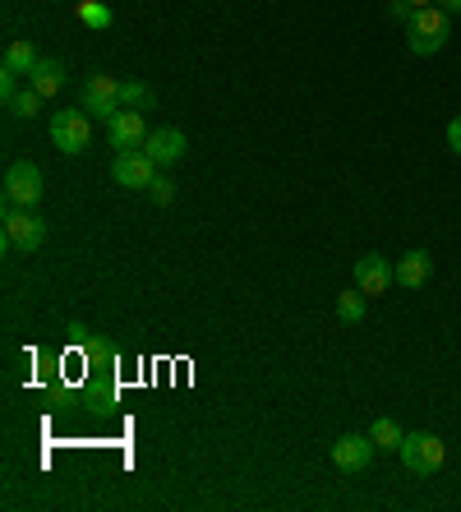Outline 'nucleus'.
I'll list each match as a JSON object with an SVG mask.
<instances>
[{
	"instance_id": "1",
	"label": "nucleus",
	"mask_w": 461,
	"mask_h": 512,
	"mask_svg": "<svg viewBox=\"0 0 461 512\" xmlns=\"http://www.w3.org/2000/svg\"><path fill=\"white\" fill-rule=\"evenodd\" d=\"M452 37V14L443 5H429V10H415V19L406 24V47L415 56H434V51L448 47Z\"/></svg>"
},
{
	"instance_id": "2",
	"label": "nucleus",
	"mask_w": 461,
	"mask_h": 512,
	"mask_svg": "<svg viewBox=\"0 0 461 512\" xmlns=\"http://www.w3.org/2000/svg\"><path fill=\"white\" fill-rule=\"evenodd\" d=\"M5 250H42V240H47V222L33 213V208H14V203H5Z\"/></svg>"
},
{
	"instance_id": "3",
	"label": "nucleus",
	"mask_w": 461,
	"mask_h": 512,
	"mask_svg": "<svg viewBox=\"0 0 461 512\" xmlns=\"http://www.w3.org/2000/svg\"><path fill=\"white\" fill-rule=\"evenodd\" d=\"M397 457H402V466L415 471V476H434V471H443V462H448V448H443L438 434H406Z\"/></svg>"
},
{
	"instance_id": "4",
	"label": "nucleus",
	"mask_w": 461,
	"mask_h": 512,
	"mask_svg": "<svg viewBox=\"0 0 461 512\" xmlns=\"http://www.w3.org/2000/svg\"><path fill=\"white\" fill-rule=\"evenodd\" d=\"M42 194H47V185H42V171H37L33 162L19 157V162L5 167V203H14V208H37Z\"/></svg>"
},
{
	"instance_id": "5",
	"label": "nucleus",
	"mask_w": 461,
	"mask_h": 512,
	"mask_svg": "<svg viewBox=\"0 0 461 512\" xmlns=\"http://www.w3.org/2000/svg\"><path fill=\"white\" fill-rule=\"evenodd\" d=\"M51 143H56L60 153L79 157L88 143H93V120H88V111H56L51 116Z\"/></svg>"
},
{
	"instance_id": "6",
	"label": "nucleus",
	"mask_w": 461,
	"mask_h": 512,
	"mask_svg": "<svg viewBox=\"0 0 461 512\" xmlns=\"http://www.w3.org/2000/svg\"><path fill=\"white\" fill-rule=\"evenodd\" d=\"M79 102H83V111L111 120L120 111V79L116 74H88L79 88Z\"/></svg>"
},
{
	"instance_id": "7",
	"label": "nucleus",
	"mask_w": 461,
	"mask_h": 512,
	"mask_svg": "<svg viewBox=\"0 0 461 512\" xmlns=\"http://www.w3.org/2000/svg\"><path fill=\"white\" fill-rule=\"evenodd\" d=\"M111 176H116V185H125V190H148L157 176V162L143 148H125V153H116V162H111Z\"/></svg>"
},
{
	"instance_id": "8",
	"label": "nucleus",
	"mask_w": 461,
	"mask_h": 512,
	"mask_svg": "<svg viewBox=\"0 0 461 512\" xmlns=\"http://www.w3.org/2000/svg\"><path fill=\"white\" fill-rule=\"evenodd\" d=\"M148 120H143V111H130V107H120L116 116L107 120V143L116 148V153H125V148H143L148 143Z\"/></svg>"
},
{
	"instance_id": "9",
	"label": "nucleus",
	"mask_w": 461,
	"mask_h": 512,
	"mask_svg": "<svg viewBox=\"0 0 461 512\" xmlns=\"http://www.w3.org/2000/svg\"><path fill=\"white\" fill-rule=\"evenodd\" d=\"M374 453H379V448H374L369 434H342V439L332 443V466L346 471V476H355V471H369Z\"/></svg>"
},
{
	"instance_id": "10",
	"label": "nucleus",
	"mask_w": 461,
	"mask_h": 512,
	"mask_svg": "<svg viewBox=\"0 0 461 512\" xmlns=\"http://www.w3.org/2000/svg\"><path fill=\"white\" fill-rule=\"evenodd\" d=\"M397 282V268H392L383 254H360L355 259V286L365 296H388V286Z\"/></svg>"
},
{
	"instance_id": "11",
	"label": "nucleus",
	"mask_w": 461,
	"mask_h": 512,
	"mask_svg": "<svg viewBox=\"0 0 461 512\" xmlns=\"http://www.w3.org/2000/svg\"><path fill=\"white\" fill-rule=\"evenodd\" d=\"M143 153L153 157L157 167H171V162H180V157L190 153V143H185V134L180 130H153L148 134V143H143Z\"/></svg>"
},
{
	"instance_id": "12",
	"label": "nucleus",
	"mask_w": 461,
	"mask_h": 512,
	"mask_svg": "<svg viewBox=\"0 0 461 512\" xmlns=\"http://www.w3.org/2000/svg\"><path fill=\"white\" fill-rule=\"evenodd\" d=\"M392 268H397V286L420 291V286L429 282V273H434V259H429V250H406L402 259L392 263Z\"/></svg>"
},
{
	"instance_id": "13",
	"label": "nucleus",
	"mask_w": 461,
	"mask_h": 512,
	"mask_svg": "<svg viewBox=\"0 0 461 512\" xmlns=\"http://www.w3.org/2000/svg\"><path fill=\"white\" fill-rule=\"evenodd\" d=\"M28 84H33L42 97H56L60 88H65V65H60V60H47V56H42V60H37V70L28 74Z\"/></svg>"
},
{
	"instance_id": "14",
	"label": "nucleus",
	"mask_w": 461,
	"mask_h": 512,
	"mask_svg": "<svg viewBox=\"0 0 461 512\" xmlns=\"http://www.w3.org/2000/svg\"><path fill=\"white\" fill-rule=\"evenodd\" d=\"M37 47L33 42H28V37H19V42H10V47H5V70L10 74H33L37 70Z\"/></svg>"
},
{
	"instance_id": "15",
	"label": "nucleus",
	"mask_w": 461,
	"mask_h": 512,
	"mask_svg": "<svg viewBox=\"0 0 461 512\" xmlns=\"http://www.w3.org/2000/svg\"><path fill=\"white\" fill-rule=\"evenodd\" d=\"M369 439H374V448H379V453H397V448H402V439H406V429L397 425V420L379 416L374 425H369Z\"/></svg>"
},
{
	"instance_id": "16",
	"label": "nucleus",
	"mask_w": 461,
	"mask_h": 512,
	"mask_svg": "<svg viewBox=\"0 0 461 512\" xmlns=\"http://www.w3.org/2000/svg\"><path fill=\"white\" fill-rule=\"evenodd\" d=\"M74 14H79L83 28H97V33H107V28L116 24L111 5H102V0H79V5H74Z\"/></svg>"
},
{
	"instance_id": "17",
	"label": "nucleus",
	"mask_w": 461,
	"mask_h": 512,
	"mask_svg": "<svg viewBox=\"0 0 461 512\" xmlns=\"http://www.w3.org/2000/svg\"><path fill=\"white\" fill-rule=\"evenodd\" d=\"M365 310H369V300H365V291H360V286L337 296V319H342V323H360V319H365Z\"/></svg>"
},
{
	"instance_id": "18",
	"label": "nucleus",
	"mask_w": 461,
	"mask_h": 512,
	"mask_svg": "<svg viewBox=\"0 0 461 512\" xmlns=\"http://www.w3.org/2000/svg\"><path fill=\"white\" fill-rule=\"evenodd\" d=\"M120 107H130V111L153 107V88L139 84V79H120Z\"/></svg>"
},
{
	"instance_id": "19",
	"label": "nucleus",
	"mask_w": 461,
	"mask_h": 512,
	"mask_svg": "<svg viewBox=\"0 0 461 512\" xmlns=\"http://www.w3.org/2000/svg\"><path fill=\"white\" fill-rule=\"evenodd\" d=\"M42 102H47V97H42L33 84H28V88H19V93H14L10 111H14V116H37V111H42Z\"/></svg>"
},
{
	"instance_id": "20",
	"label": "nucleus",
	"mask_w": 461,
	"mask_h": 512,
	"mask_svg": "<svg viewBox=\"0 0 461 512\" xmlns=\"http://www.w3.org/2000/svg\"><path fill=\"white\" fill-rule=\"evenodd\" d=\"M148 194H153V203H162V208H166V203L176 199V185H171V180H166L162 171H157V176H153V185H148Z\"/></svg>"
},
{
	"instance_id": "21",
	"label": "nucleus",
	"mask_w": 461,
	"mask_h": 512,
	"mask_svg": "<svg viewBox=\"0 0 461 512\" xmlns=\"http://www.w3.org/2000/svg\"><path fill=\"white\" fill-rule=\"evenodd\" d=\"M388 14H392V19H397V24H411V19H415V5H411V0H388Z\"/></svg>"
},
{
	"instance_id": "22",
	"label": "nucleus",
	"mask_w": 461,
	"mask_h": 512,
	"mask_svg": "<svg viewBox=\"0 0 461 512\" xmlns=\"http://www.w3.org/2000/svg\"><path fill=\"white\" fill-rule=\"evenodd\" d=\"M0 93H5V102H14V93H19V74H0Z\"/></svg>"
},
{
	"instance_id": "23",
	"label": "nucleus",
	"mask_w": 461,
	"mask_h": 512,
	"mask_svg": "<svg viewBox=\"0 0 461 512\" xmlns=\"http://www.w3.org/2000/svg\"><path fill=\"white\" fill-rule=\"evenodd\" d=\"M448 148H452V153L461 157V116H457V120H452V125H448Z\"/></svg>"
},
{
	"instance_id": "24",
	"label": "nucleus",
	"mask_w": 461,
	"mask_h": 512,
	"mask_svg": "<svg viewBox=\"0 0 461 512\" xmlns=\"http://www.w3.org/2000/svg\"><path fill=\"white\" fill-rule=\"evenodd\" d=\"M70 337H74V342H88V328H83V323L74 319V323H70Z\"/></svg>"
},
{
	"instance_id": "25",
	"label": "nucleus",
	"mask_w": 461,
	"mask_h": 512,
	"mask_svg": "<svg viewBox=\"0 0 461 512\" xmlns=\"http://www.w3.org/2000/svg\"><path fill=\"white\" fill-rule=\"evenodd\" d=\"M438 5H443L448 14H461V0H438Z\"/></svg>"
},
{
	"instance_id": "26",
	"label": "nucleus",
	"mask_w": 461,
	"mask_h": 512,
	"mask_svg": "<svg viewBox=\"0 0 461 512\" xmlns=\"http://www.w3.org/2000/svg\"><path fill=\"white\" fill-rule=\"evenodd\" d=\"M415 10H429V5H438V0H411Z\"/></svg>"
}]
</instances>
